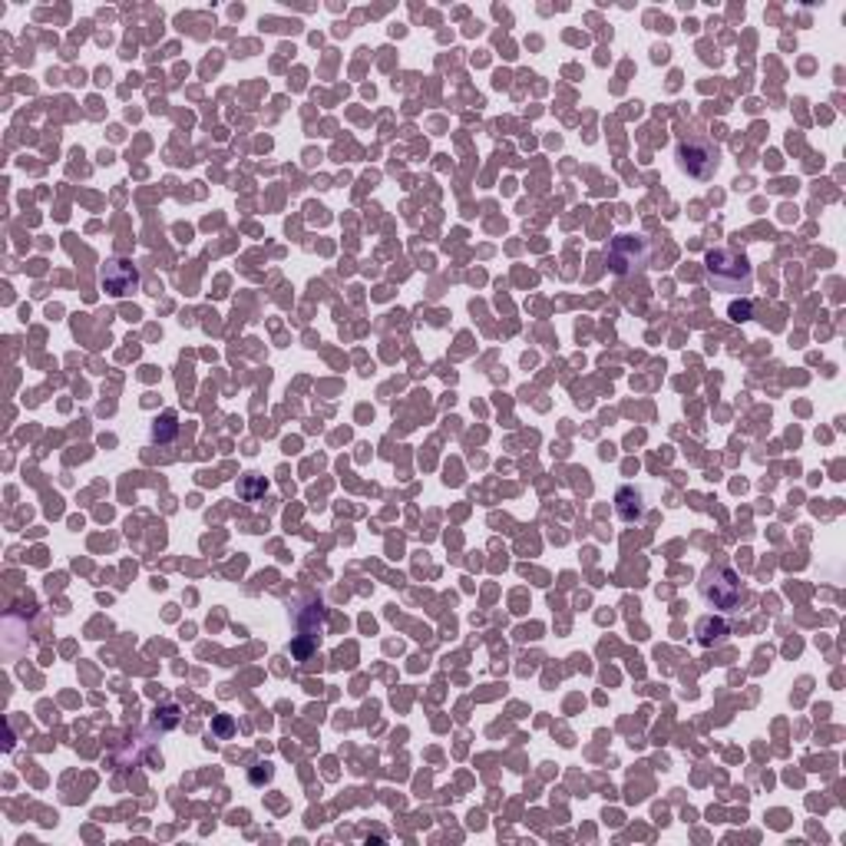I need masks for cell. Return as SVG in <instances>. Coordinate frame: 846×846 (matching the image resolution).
Instances as JSON below:
<instances>
[{
  "label": "cell",
  "mask_w": 846,
  "mask_h": 846,
  "mask_svg": "<svg viewBox=\"0 0 846 846\" xmlns=\"http://www.w3.org/2000/svg\"><path fill=\"white\" fill-rule=\"evenodd\" d=\"M173 433H175V414H165L163 417V433H156V437L159 440H169Z\"/></svg>",
  "instance_id": "cell-8"
},
{
  "label": "cell",
  "mask_w": 846,
  "mask_h": 846,
  "mask_svg": "<svg viewBox=\"0 0 846 846\" xmlns=\"http://www.w3.org/2000/svg\"><path fill=\"white\" fill-rule=\"evenodd\" d=\"M708 281L724 294H747L751 291L754 275L741 251L714 249V251H708Z\"/></svg>",
  "instance_id": "cell-1"
},
{
  "label": "cell",
  "mask_w": 846,
  "mask_h": 846,
  "mask_svg": "<svg viewBox=\"0 0 846 846\" xmlns=\"http://www.w3.org/2000/svg\"><path fill=\"white\" fill-rule=\"evenodd\" d=\"M648 261V242L641 235H619L608 249V268L615 275H631Z\"/></svg>",
  "instance_id": "cell-4"
},
{
  "label": "cell",
  "mask_w": 846,
  "mask_h": 846,
  "mask_svg": "<svg viewBox=\"0 0 846 846\" xmlns=\"http://www.w3.org/2000/svg\"><path fill=\"white\" fill-rule=\"evenodd\" d=\"M701 596L704 602L721 608V612H735L741 605V579H737L735 569L727 566H717V569H708L704 582H701Z\"/></svg>",
  "instance_id": "cell-2"
},
{
  "label": "cell",
  "mask_w": 846,
  "mask_h": 846,
  "mask_svg": "<svg viewBox=\"0 0 846 846\" xmlns=\"http://www.w3.org/2000/svg\"><path fill=\"white\" fill-rule=\"evenodd\" d=\"M615 510H619V516H622L625 523H639V519L645 516V496H641V490L622 486V490L615 492Z\"/></svg>",
  "instance_id": "cell-6"
},
{
  "label": "cell",
  "mask_w": 846,
  "mask_h": 846,
  "mask_svg": "<svg viewBox=\"0 0 846 846\" xmlns=\"http://www.w3.org/2000/svg\"><path fill=\"white\" fill-rule=\"evenodd\" d=\"M731 318H735V321H747V318H751V304H741V308L735 304V308H731Z\"/></svg>",
  "instance_id": "cell-9"
},
{
  "label": "cell",
  "mask_w": 846,
  "mask_h": 846,
  "mask_svg": "<svg viewBox=\"0 0 846 846\" xmlns=\"http://www.w3.org/2000/svg\"><path fill=\"white\" fill-rule=\"evenodd\" d=\"M698 635H701V645H714V641H724V635H727V625H721V622H701L698 625Z\"/></svg>",
  "instance_id": "cell-7"
},
{
  "label": "cell",
  "mask_w": 846,
  "mask_h": 846,
  "mask_svg": "<svg viewBox=\"0 0 846 846\" xmlns=\"http://www.w3.org/2000/svg\"><path fill=\"white\" fill-rule=\"evenodd\" d=\"M717 163H721V149L711 139L691 136L678 146V165L694 179H711L717 173Z\"/></svg>",
  "instance_id": "cell-3"
},
{
  "label": "cell",
  "mask_w": 846,
  "mask_h": 846,
  "mask_svg": "<svg viewBox=\"0 0 846 846\" xmlns=\"http://www.w3.org/2000/svg\"><path fill=\"white\" fill-rule=\"evenodd\" d=\"M136 285H139V275H136V268H132L130 261L112 259L110 265L103 268V288H106L110 294H116V298H122V294H130Z\"/></svg>",
  "instance_id": "cell-5"
}]
</instances>
